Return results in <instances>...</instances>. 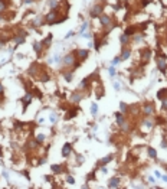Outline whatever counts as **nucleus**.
<instances>
[{"instance_id":"5","label":"nucleus","mask_w":167,"mask_h":189,"mask_svg":"<svg viewBox=\"0 0 167 189\" xmlns=\"http://www.w3.org/2000/svg\"><path fill=\"white\" fill-rule=\"evenodd\" d=\"M101 12H102V4H95L91 10V16L92 17H97V16H101Z\"/></svg>"},{"instance_id":"31","label":"nucleus","mask_w":167,"mask_h":189,"mask_svg":"<svg viewBox=\"0 0 167 189\" xmlns=\"http://www.w3.org/2000/svg\"><path fill=\"white\" fill-rule=\"evenodd\" d=\"M87 29H88V23L84 22V25L81 26V33H84V30H87Z\"/></svg>"},{"instance_id":"12","label":"nucleus","mask_w":167,"mask_h":189,"mask_svg":"<svg viewBox=\"0 0 167 189\" xmlns=\"http://www.w3.org/2000/svg\"><path fill=\"white\" fill-rule=\"evenodd\" d=\"M33 49L36 51L39 55H40V52H42V49H43V45H42V42H35L33 43Z\"/></svg>"},{"instance_id":"39","label":"nucleus","mask_w":167,"mask_h":189,"mask_svg":"<svg viewBox=\"0 0 167 189\" xmlns=\"http://www.w3.org/2000/svg\"><path fill=\"white\" fill-rule=\"evenodd\" d=\"M51 121H52V123H55V121H56V115H55V114H52V115H51Z\"/></svg>"},{"instance_id":"19","label":"nucleus","mask_w":167,"mask_h":189,"mask_svg":"<svg viewBox=\"0 0 167 189\" xmlns=\"http://www.w3.org/2000/svg\"><path fill=\"white\" fill-rule=\"evenodd\" d=\"M141 55H143V58H144V61H148V58L151 56V52H150L148 49H146V51H143Z\"/></svg>"},{"instance_id":"32","label":"nucleus","mask_w":167,"mask_h":189,"mask_svg":"<svg viewBox=\"0 0 167 189\" xmlns=\"http://www.w3.org/2000/svg\"><path fill=\"white\" fill-rule=\"evenodd\" d=\"M121 61H123V59H121V56H117V58H115V59L112 61V65H117V64H120Z\"/></svg>"},{"instance_id":"18","label":"nucleus","mask_w":167,"mask_h":189,"mask_svg":"<svg viewBox=\"0 0 167 189\" xmlns=\"http://www.w3.org/2000/svg\"><path fill=\"white\" fill-rule=\"evenodd\" d=\"M115 119H117V123L120 124V126L124 123V117H123V114H121V113H117V114H115Z\"/></svg>"},{"instance_id":"14","label":"nucleus","mask_w":167,"mask_h":189,"mask_svg":"<svg viewBox=\"0 0 167 189\" xmlns=\"http://www.w3.org/2000/svg\"><path fill=\"white\" fill-rule=\"evenodd\" d=\"M51 169H52V172H53V173H61V172L64 170V168L61 166V164H52Z\"/></svg>"},{"instance_id":"8","label":"nucleus","mask_w":167,"mask_h":189,"mask_svg":"<svg viewBox=\"0 0 167 189\" xmlns=\"http://www.w3.org/2000/svg\"><path fill=\"white\" fill-rule=\"evenodd\" d=\"M71 150H72V146H71L69 143H65V144H64V147H62V156H64V157L69 156Z\"/></svg>"},{"instance_id":"15","label":"nucleus","mask_w":167,"mask_h":189,"mask_svg":"<svg viewBox=\"0 0 167 189\" xmlns=\"http://www.w3.org/2000/svg\"><path fill=\"white\" fill-rule=\"evenodd\" d=\"M166 97H167V88H164V90H160V91L157 92V98L163 100V98H166Z\"/></svg>"},{"instance_id":"30","label":"nucleus","mask_w":167,"mask_h":189,"mask_svg":"<svg viewBox=\"0 0 167 189\" xmlns=\"http://www.w3.org/2000/svg\"><path fill=\"white\" fill-rule=\"evenodd\" d=\"M75 114H76V110L69 111V113H68V115H66V119H71V117H75Z\"/></svg>"},{"instance_id":"46","label":"nucleus","mask_w":167,"mask_h":189,"mask_svg":"<svg viewBox=\"0 0 167 189\" xmlns=\"http://www.w3.org/2000/svg\"><path fill=\"white\" fill-rule=\"evenodd\" d=\"M148 181H150L151 183H154V182H156V181H154V178H153V176H150V178H148Z\"/></svg>"},{"instance_id":"13","label":"nucleus","mask_w":167,"mask_h":189,"mask_svg":"<svg viewBox=\"0 0 167 189\" xmlns=\"http://www.w3.org/2000/svg\"><path fill=\"white\" fill-rule=\"evenodd\" d=\"M71 98H72V103H78L81 98H82V94L81 92H72V97H71Z\"/></svg>"},{"instance_id":"48","label":"nucleus","mask_w":167,"mask_h":189,"mask_svg":"<svg viewBox=\"0 0 167 189\" xmlns=\"http://www.w3.org/2000/svg\"><path fill=\"white\" fill-rule=\"evenodd\" d=\"M161 178H163V181H164V182H167V175H164V176H161Z\"/></svg>"},{"instance_id":"9","label":"nucleus","mask_w":167,"mask_h":189,"mask_svg":"<svg viewBox=\"0 0 167 189\" xmlns=\"http://www.w3.org/2000/svg\"><path fill=\"white\" fill-rule=\"evenodd\" d=\"M25 38H26V35L23 33V32H22V33H19L17 36L15 38V43H16V45H20V43H23V42H25Z\"/></svg>"},{"instance_id":"28","label":"nucleus","mask_w":167,"mask_h":189,"mask_svg":"<svg viewBox=\"0 0 167 189\" xmlns=\"http://www.w3.org/2000/svg\"><path fill=\"white\" fill-rule=\"evenodd\" d=\"M65 79H66V81H71V79H72V69H71L69 72L65 74Z\"/></svg>"},{"instance_id":"22","label":"nucleus","mask_w":167,"mask_h":189,"mask_svg":"<svg viewBox=\"0 0 167 189\" xmlns=\"http://www.w3.org/2000/svg\"><path fill=\"white\" fill-rule=\"evenodd\" d=\"M52 42V35H49V36H48V38H45V41L42 42V45H43V48H45V46H48V45H49Z\"/></svg>"},{"instance_id":"45","label":"nucleus","mask_w":167,"mask_h":189,"mask_svg":"<svg viewBox=\"0 0 167 189\" xmlns=\"http://www.w3.org/2000/svg\"><path fill=\"white\" fill-rule=\"evenodd\" d=\"M154 173H156V176H157V178H161V173H160L159 170H156V172H154Z\"/></svg>"},{"instance_id":"21","label":"nucleus","mask_w":167,"mask_h":189,"mask_svg":"<svg viewBox=\"0 0 167 189\" xmlns=\"http://www.w3.org/2000/svg\"><path fill=\"white\" fill-rule=\"evenodd\" d=\"M134 32H135V28H128L124 35H127V36L130 38V36H133V35H134Z\"/></svg>"},{"instance_id":"24","label":"nucleus","mask_w":167,"mask_h":189,"mask_svg":"<svg viewBox=\"0 0 167 189\" xmlns=\"http://www.w3.org/2000/svg\"><path fill=\"white\" fill-rule=\"evenodd\" d=\"M91 113H92V115H95V114L98 113V104H95V103H94V104L91 105Z\"/></svg>"},{"instance_id":"3","label":"nucleus","mask_w":167,"mask_h":189,"mask_svg":"<svg viewBox=\"0 0 167 189\" xmlns=\"http://www.w3.org/2000/svg\"><path fill=\"white\" fill-rule=\"evenodd\" d=\"M75 62V55L74 53H68L65 58H64V65L65 66H72Z\"/></svg>"},{"instance_id":"2","label":"nucleus","mask_w":167,"mask_h":189,"mask_svg":"<svg viewBox=\"0 0 167 189\" xmlns=\"http://www.w3.org/2000/svg\"><path fill=\"white\" fill-rule=\"evenodd\" d=\"M157 66L161 72H166L167 69V64H166V55H159L157 56Z\"/></svg>"},{"instance_id":"47","label":"nucleus","mask_w":167,"mask_h":189,"mask_svg":"<svg viewBox=\"0 0 167 189\" xmlns=\"http://www.w3.org/2000/svg\"><path fill=\"white\" fill-rule=\"evenodd\" d=\"M2 94H3V85L0 84V95H2Z\"/></svg>"},{"instance_id":"44","label":"nucleus","mask_w":167,"mask_h":189,"mask_svg":"<svg viewBox=\"0 0 167 189\" xmlns=\"http://www.w3.org/2000/svg\"><path fill=\"white\" fill-rule=\"evenodd\" d=\"M72 35H74V32H72V30H71V32H68V35H66V36H65V38H71V36H72Z\"/></svg>"},{"instance_id":"11","label":"nucleus","mask_w":167,"mask_h":189,"mask_svg":"<svg viewBox=\"0 0 167 189\" xmlns=\"http://www.w3.org/2000/svg\"><path fill=\"white\" fill-rule=\"evenodd\" d=\"M22 101H23V104H25V107H28V105L30 104V101H32V94H30V92H28L26 95L23 97V100H22Z\"/></svg>"},{"instance_id":"43","label":"nucleus","mask_w":167,"mask_h":189,"mask_svg":"<svg viewBox=\"0 0 167 189\" xmlns=\"http://www.w3.org/2000/svg\"><path fill=\"white\" fill-rule=\"evenodd\" d=\"M4 6H6V4H4V3H3V2H0V12H2V10H3V9H4Z\"/></svg>"},{"instance_id":"29","label":"nucleus","mask_w":167,"mask_h":189,"mask_svg":"<svg viewBox=\"0 0 167 189\" xmlns=\"http://www.w3.org/2000/svg\"><path fill=\"white\" fill-rule=\"evenodd\" d=\"M43 140H45V134H38L36 136V141H38V143H42Z\"/></svg>"},{"instance_id":"34","label":"nucleus","mask_w":167,"mask_h":189,"mask_svg":"<svg viewBox=\"0 0 167 189\" xmlns=\"http://www.w3.org/2000/svg\"><path fill=\"white\" fill-rule=\"evenodd\" d=\"M108 72H110V75H115V68L114 66H110L108 68Z\"/></svg>"},{"instance_id":"20","label":"nucleus","mask_w":167,"mask_h":189,"mask_svg":"<svg viewBox=\"0 0 167 189\" xmlns=\"http://www.w3.org/2000/svg\"><path fill=\"white\" fill-rule=\"evenodd\" d=\"M148 156L153 157V159H156V157H157V152L154 150L153 147H150V149H148Z\"/></svg>"},{"instance_id":"36","label":"nucleus","mask_w":167,"mask_h":189,"mask_svg":"<svg viewBox=\"0 0 167 189\" xmlns=\"http://www.w3.org/2000/svg\"><path fill=\"white\" fill-rule=\"evenodd\" d=\"M114 88H115L117 91H120V88H121V85H120V82H114Z\"/></svg>"},{"instance_id":"1","label":"nucleus","mask_w":167,"mask_h":189,"mask_svg":"<svg viewBox=\"0 0 167 189\" xmlns=\"http://www.w3.org/2000/svg\"><path fill=\"white\" fill-rule=\"evenodd\" d=\"M45 20H46V23H49V25H56L58 23V12L52 10L49 15H46Z\"/></svg>"},{"instance_id":"40","label":"nucleus","mask_w":167,"mask_h":189,"mask_svg":"<svg viewBox=\"0 0 167 189\" xmlns=\"http://www.w3.org/2000/svg\"><path fill=\"white\" fill-rule=\"evenodd\" d=\"M82 36H85V38H91V33H89V32H85V33H82Z\"/></svg>"},{"instance_id":"10","label":"nucleus","mask_w":167,"mask_h":189,"mask_svg":"<svg viewBox=\"0 0 167 189\" xmlns=\"http://www.w3.org/2000/svg\"><path fill=\"white\" fill-rule=\"evenodd\" d=\"M118 185H120V179L118 178H112L108 182V188H118Z\"/></svg>"},{"instance_id":"49","label":"nucleus","mask_w":167,"mask_h":189,"mask_svg":"<svg viewBox=\"0 0 167 189\" xmlns=\"http://www.w3.org/2000/svg\"><path fill=\"white\" fill-rule=\"evenodd\" d=\"M32 2H33V0H25V3H28V4H29V3H32Z\"/></svg>"},{"instance_id":"42","label":"nucleus","mask_w":167,"mask_h":189,"mask_svg":"<svg viewBox=\"0 0 167 189\" xmlns=\"http://www.w3.org/2000/svg\"><path fill=\"white\" fill-rule=\"evenodd\" d=\"M35 25H40V17H38V19H35Z\"/></svg>"},{"instance_id":"38","label":"nucleus","mask_w":167,"mask_h":189,"mask_svg":"<svg viewBox=\"0 0 167 189\" xmlns=\"http://www.w3.org/2000/svg\"><path fill=\"white\" fill-rule=\"evenodd\" d=\"M161 147L167 149V140H163V141H161Z\"/></svg>"},{"instance_id":"16","label":"nucleus","mask_w":167,"mask_h":189,"mask_svg":"<svg viewBox=\"0 0 167 189\" xmlns=\"http://www.w3.org/2000/svg\"><path fill=\"white\" fill-rule=\"evenodd\" d=\"M112 160V156L110 155V156H107V157H104V159H101L99 160V166H104V164H107L108 162H111Z\"/></svg>"},{"instance_id":"37","label":"nucleus","mask_w":167,"mask_h":189,"mask_svg":"<svg viewBox=\"0 0 167 189\" xmlns=\"http://www.w3.org/2000/svg\"><path fill=\"white\" fill-rule=\"evenodd\" d=\"M33 92H35V95H36V97H39V98L42 97V94H40V91H39V90H35Z\"/></svg>"},{"instance_id":"33","label":"nucleus","mask_w":167,"mask_h":189,"mask_svg":"<svg viewBox=\"0 0 167 189\" xmlns=\"http://www.w3.org/2000/svg\"><path fill=\"white\" fill-rule=\"evenodd\" d=\"M66 182L71 183V185H74V183H75V179L72 178V176H68V178H66Z\"/></svg>"},{"instance_id":"4","label":"nucleus","mask_w":167,"mask_h":189,"mask_svg":"<svg viewBox=\"0 0 167 189\" xmlns=\"http://www.w3.org/2000/svg\"><path fill=\"white\" fill-rule=\"evenodd\" d=\"M143 113H144V115H151L154 113V105L151 103H146L143 107Z\"/></svg>"},{"instance_id":"25","label":"nucleus","mask_w":167,"mask_h":189,"mask_svg":"<svg viewBox=\"0 0 167 189\" xmlns=\"http://www.w3.org/2000/svg\"><path fill=\"white\" fill-rule=\"evenodd\" d=\"M161 108H163L164 111H167V97L161 100Z\"/></svg>"},{"instance_id":"23","label":"nucleus","mask_w":167,"mask_h":189,"mask_svg":"<svg viewBox=\"0 0 167 189\" xmlns=\"http://www.w3.org/2000/svg\"><path fill=\"white\" fill-rule=\"evenodd\" d=\"M88 85H89V78L82 79V82H81V88H88Z\"/></svg>"},{"instance_id":"6","label":"nucleus","mask_w":167,"mask_h":189,"mask_svg":"<svg viewBox=\"0 0 167 189\" xmlns=\"http://www.w3.org/2000/svg\"><path fill=\"white\" fill-rule=\"evenodd\" d=\"M99 20H101V25L102 26H110L111 25V17L107 16V15H101L99 16Z\"/></svg>"},{"instance_id":"35","label":"nucleus","mask_w":167,"mask_h":189,"mask_svg":"<svg viewBox=\"0 0 167 189\" xmlns=\"http://www.w3.org/2000/svg\"><path fill=\"white\" fill-rule=\"evenodd\" d=\"M120 107H121L123 111H125V110H127V104H125V103H120Z\"/></svg>"},{"instance_id":"7","label":"nucleus","mask_w":167,"mask_h":189,"mask_svg":"<svg viewBox=\"0 0 167 189\" xmlns=\"http://www.w3.org/2000/svg\"><path fill=\"white\" fill-rule=\"evenodd\" d=\"M75 55L78 56V59L82 61V59H85V58L88 56V51H87V49H78V51L75 52Z\"/></svg>"},{"instance_id":"26","label":"nucleus","mask_w":167,"mask_h":189,"mask_svg":"<svg viewBox=\"0 0 167 189\" xmlns=\"http://www.w3.org/2000/svg\"><path fill=\"white\" fill-rule=\"evenodd\" d=\"M120 41H121V43H127L128 42V36H127V35H121V38H120Z\"/></svg>"},{"instance_id":"17","label":"nucleus","mask_w":167,"mask_h":189,"mask_svg":"<svg viewBox=\"0 0 167 189\" xmlns=\"http://www.w3.org/2000/svg\"><path fill=\"white\" fill-rule=\"evenodd\" d=\"M130 55H131V51L130 49H124L123 53H121V59H128Z\"/></svg>"},{"instance_id":"41","label":"nucleus","mask_w":167,"mask_h":189,"mask_svg":"<svg viewBox=\"0 0 167 189\" xmlns=\"http://www.w3.org/2000/svg\"><path fill=\"white\" fill-rule=\"evenodd\" d=\"M49 4H51V7H55V6H56V2H55V0H51Z\"/></svg>"},{"instance_id":"27","label":"nucleus","mask_w":167,"mask_h":189,"mask_svg":"<svg viewBox=\"0 0 167 189\" xmlns=\"http://www.w3.org/2000/svg\"><path fill=\"white\" fill-rule=\"evenodd\" d=\"M49 79H51V77L48 75V74H43V75L40 77V81H42V82H46V81H49Z\"/></svg>"}]
</instances>
